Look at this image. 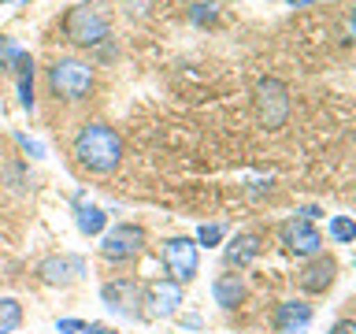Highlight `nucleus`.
I'll use <instances>...</instances> for the list:
<instances>
[{
    "instance_id": "nucleus-18",
    "label": "nucleus",
    "mask_w": 356,
    "mask_h": 334,
    "mask_svg": "<svg viewBox=\"0 0 356 334\" xmlns=\"http://www.w3.org/2000/svg\"><path fill=\"white\" fill-rule=\"evenodd\" d=\"M330 238L341 241V245H353V241H356V219L334 216V219H330Z\"/></svg>"
},
{
    "instance_id": "nucleus-21",
    "label": "nucleus",
    "mask_w": 356,
    "mask_h": 334,
    "mask_svg": "<svg viewBox=\"0 0 356 334\" xmlns=\"http://www.w3.org/2000/svg\"><path fill=\"white\" fill-rule=\"evenodd\" d=\"M216 19H219L216 4H193V22H197V26H211Z\"/></svg>"
},
{
    "instance_id": "nucleus-16",
    "label": "nucleus",
    "mask_w": 356,
    "mask_h": 334,
    "mask_svg": "<svg viewBox=\"0 0 356 334\" xmlns=\"http://www.w3.org/2000/svg\"><path fill=\"white\" fill-rule=\"evenodd\" d=\"M15 67H19V104L22 108H33V63L26 52L15 56Z\"/></svg>"
},
{
    "instance_id": "nucleus-2",
    "label": "nucleus",
    "mask_w": 356,
    "mask_h": 334,
    "mask_svg": "<svg viewBox=\"0 0 356 334\" xmlns=\"http://www.w3.org/2000/svg\"><path fill=\"white\" fill-rule=\"evenodd\" d=\"M63 38L78 45V49H97V45H104V38L111 33V15H108V8L104 4H74V8H67V15H63Z\"/></svg>"
},
{
    "instance_id": "nucleus-11",
    "label": "nucleus",
    "mask_w": 356,
    "mask_h": 334,
    "mask_svg": "<svg viewBox=\"0 0 356 334\" xmlns=\"http://www.w3.org/2000/svg\"><path fill=\"white\" fill-rule=\"evenodd\" d=\"M334 278H338V264H334L330 256H312V260L297 271V286L305 289V294H327L334 286Z\"/></svg>"
},
{
    "instance_id": "nucleus-22",
    "label": "nucleus",
    "mask_w": 356,
    "mask_h": 334,
    "mask_svg": "<svg viewBox=\"0 0 356 334\" xmlns=\"http://www.w3.org/2000/svg\"><path fill=\"white\" fill-rule=\"evenodd\" d=\"M22 49H19V45L15 41H8L4 38V33H0V56H4V60H15V56H19Z\"/></svg>"
},
{
    "instance_id": "nucleus-5",
    "label": "nucleus",
    "mask_w": 356,
    "mask_h": 334,
    "mask_svg": "<svg viewBox=\"0 0 356 334\" xmlns=\"http://www.w3.org/2000/svg\"><path fill=\"white\" fill-rule=\"evenodd\" d=\"M145 241H149V234H145V227H138V223H119V227H111L104 234V241H100V253H104V260H134Z\"/></svg>"
},
{
    "instance_id": "nucleus-19",
    "label": "nucleus",
    "mask_w": 356,
    "mask_h": 334,
    "mask_svg": "<svg viewBox=\"0 0 356 334\" xmlns=\"http://www.w3.org/2000/svg\"><path fill=\"white\" fill-rule=\"evenodd\" d=\"M56 331L60 334H97L100 327L97 323H86V319H56Z\"/></svg>"
},
{
    "instance_id": "nucleus-1",
    "label": "nucleus",
    "mask_w": 356,
    "mask_h": 334,
    "mask_svg": "<svg viewBox=\"0 0 356 334\" xmlns=\"http://www.w3.org/2000/svg\"><path fill=\"white\" fill-rule=\"evenodd\" d=\"M74 160L89 175H111L122 160V138L108 122H86L74 138Z\"/></svg>"
},
{
    "instance_id": "nucleus-15",
    "label": "nucleus",
    "mask_w": 356,
    "mask_h": 334,
    "mask_svg": "<svg viewBox=\"0 0 356 334\" xmlns=\"http://www.w3.org/2000/svg\"><path fill=\"white\" fill-rule=\"evenodd\" d=\"M74 223H78V230H82V234H89V238H93V234H100V230L108 227V216H104L97 205H86V200L78 197V200H74Z\"/></svg>"
},
{
    "instance_id": "nucleus-14",
    "label": "nucleus",
    "mask_w": 356,
    "mask_h": 334,
    "mask_svg": "<svg viewBox=\"0 0 356 334\" xmlns=\"http://www.w3.org/2000/svg\"><path fill=\"white\" fill-rule=\"evenodd\" d=\"M227 264L230 267H245V264H252L256 256H260V238H256V234H238V238H234L230 245H227Z\"/></svg>"
},
{
    "instance_id": "nucleus-7",
    "label": "nucleus",
    "mask_w": 356,
    "mask_h": 334,
    "mask_svg": "<svg viewBox=\"0 0 356 334\" xmlns=\"http://www.w3.org/2000/svg\"><path fill=\"white\" fill-rule=\"evenodd\" d=\"M256 111H260L264 127H271V130H278L286 122V116H289V93H286V86L278 82V78H264V82L256 86Z\"/></svg>"
},
{
    "instance_id": "nucleus-24",
    "label": "nucleus",
    "mask_w": 356,
    "mask_h": 334,
    "mask_svg": "<svg viewBox=\"0 0 356 334\" xmlns=\"http://www.w3.org/2000/svg\"><path fill=\"white\" fill-rule=\"evenodd\" d=\"M349 30H353V38H356V8H353V15H349Z\"/></svg>"
},
{
    "instance_id": "nucleus-13",
    "label": "nucleus",
    "mask_w": 356,
    "mask_h": 334,
    "mask_svg": "<svg viewBox=\"0 0 356 334\" xmlns=\"http://www.w3.org/2000/svg\"><path fill=\"white\" fill-rule=\"evenodd\" d=\"M211 294H216V305L222 308H238L245 301V283L241 275H219L216 283H211Z\"/></svg>"
},
{
    "instance_id": "nucleus-3",
    "label": "nucleus",
    "mask_w": 356,
    "mask_h": 334,
    "mask_svg": "<svg viewBox=\"0 0 356 334\" xmlns=\"http://www.w3.org/2000/svg\"><path fill=\"white\" fill-rule=\"evenodd\" d=\"M49 89L60 100H86L93 89V67L74 60V56H60L49 67Z\"/></svg>"
},
{
    "instance_id": "nucleus-12",
    "label": "nucleus",
    "mask_w": 356,
    "mask_h": 334,
    "mask_svg": "<svg viewBox=\"0 0 356 334\" xmlns=\"http://www.w3.org/2000/svg\"><path fill=\"white\" fill-rule=\"evenodd\" d=\"M312 323V308L305 301H286V305H278V316H275V327L282 334H293L300 327H308Z\"/></svg>"
},
{
    "instance_id": "nucleus-26",
    "label": "nucleus",
    "mask_w": 356,
    "mask_h": 334,
    "mask_svg": "<svg viewBox=\"0 0 356 334\" xmlns=\"http://www.w3.org/2000/svg\"><path fill=\"white\" fill-rule=\"evenodd\" d=\"M97 334H115V331H108V327H100V331H97Z\"/></svg>"
},
{
    "instance_id": "nucleus-25",
    "label": "nucleus",
    "mask_w": 356,
    "mask_h": 334,
    "mask_svg": "<svg viewBox=\"0 0 356 334\" xmlns=\"http://www.w3.org/2000/svg\"><path fill=\"white\" fill-rule=\"evenodd\" d=\"M293 8H300V4H319V0H289Z\"/></svg>"
},
{
    "instance_id": "nucleus-17",
    "label": "nucleus",
    "mask_w": 356,
    "mask_h": 334,
    "mask_svg": "<svg viewBox=\"0 0 356 334\" xmlns=\"http://www.w3.org/2000/svg\"><path fill=\"white\" fill-rule=\"evenodd\" d=\"M22 323V305L15 297H0V334H15Z\"/></svg>"
},
{
    "instance_id": "nucleus-4",
    "label": "nucleus",
    "mask_w": 356,
    "mask_h": 334,
    "mask_svg": "<svg viewBox=\"0 0 356 334\" xmlns=\"http://www.w3.org/2000/svg\"><path fill=\"white\" fill-rule=\"evenodd\" d=\"M160 260H163V267H167V275L175 278L178 286L182 283H189V278H197V271H200V256H197V241L193 238H167L163 241V249H160Z\"/></svg>"
},
{
    "instance_id": "nucleus-9",
    "label": "nucleus",
    "mask_w": 356,
    "mask_h": 334,
    "mask_svg": "<svg viewBox=\"0 0 356 334\" xmlns=\"http://www.w3.org/2000/svg\"><path fill=\"white\" fill-rule=\"evenodd\" d=\"M145 312H149L152 319H163L171 316V312H178V305H182V286L175 283V278H156V283L145 286Z\"/></svg>"
},
{
    "instance_id": "nucleus-23",
    "label": "nucleus",
    "mask_w": 356,
    "mask_h": 334,
    "mask_svg": "<svg viewBox=\"0 0 356 334\" xmlns=\"http://www.w3.org/2000/svg\"><path fill=\"white\" fill-rule=\"evenodd\" d=\"M330 334H356V319H338L330 327Z\"/></svg>"
},
{
    "instance_id": "nucleus-6",
    "label": "nucleus",
    "mask_w": 356,
    "mask_h": 334,
    "mask_svg": "<svg viewBox=\"0 0 356 334\" xmlns=\"http://www.w3.org/2000/svg\"><path fill=\"white\" fill-rule=\"evenodd\" d=\"M278 238H282V245L293 256H319L323 253V234L316 230V223L305 219V216H293V219H286L282 227H278Z\"/></svg>"
},
{
    "instance_id": "nucleus-8",
    "label": "nucleus",
    "mask_w": 356,
    "mask_h": 334,
    "mask_svg": "<svg viewBox=\"0 0 356 334\" xmlns=\"http://www.w3.org/2000/svg\"><path fill=\"white\" fill-rule=\"evenodd\" d=\"M82 275H86V260H82V256L60 253V256H44V260L38 264V278L44 286H71Z\"/></svg>"
},
{
    "instance_id": "nucleus-20",
    "label": "nucleus",
    "mask_w": 356,
    "mask_h": 334,
    "mask_svg": "<svg viewBox=\"0 0 356 334\" xmlns=\"http://www.w3.org/2000/svg\"><path fill=\"white\" fill-rule=\"evenodd\" d=\"M219 238H222L219 223H204V227L197 230V245H208V249H211V245H219Z\"/></svg>"
},
{
    "instance_id": "nucleus-10",
    "label": "nucleus",
    "mask_w": 356,
    "mask_h": 334,
    "mask_svg": "<svg viewBox=\"0 0 356 334\" xmlns=\"http://www.w3.org/2000/svg\"><path fill=\"white\" fill-rule=\"evenodd\" d=\"M100 297H104V305L111 312H122V316H141L134 305H141V301H145V286L134 283V278H115V283H104Z\"/></svg>"
}]
</instances>
